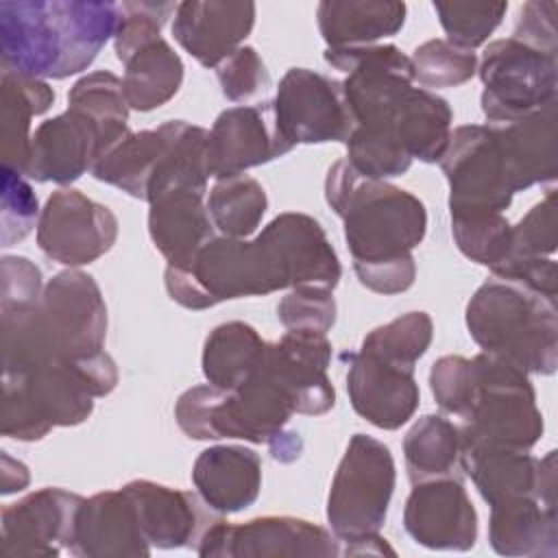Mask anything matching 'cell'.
<instances>
[{"instance_id":"1","label":"cell","mask_w":558,"mask_h":558,"mask_svg":"<svg viewBox=\"0 0 558 558\" xmlns=\"http://www.w3.org/2000/svg\"><path fill=\"white\" fill-rule=\"evenodd\" d=\"M325 61L344 72L342 89L353 116L347 161L368 179H392L412 161H440L453 111L449 102L414 87L410 57L392 44L327 48Z\"/></svg>"},{"instance_id":"39","label":"cell","mask_w":558,"mask_h":558,"mask_svg":"<svg viewBox=\"0 0 558 558\" xmlns=\"http://www.w3.org/2000/svg\"><path fill=\"white\" fill-rule=\"evenodd\" d=\"M412 76L423 89L456 87L471 81L477 72V54L447 39H429L410 57Z\"/></svg>"},{"instance_id":"7","label":"cell","mask_w":558,"mask_h":558,"mask_svg":"<svg viewBox=\"0 0 558 558\" xmlns=\"http://www.w3.org/2000/svg\"><path fill=\"white\" fill-rule=\"evenodd\" d=\"M466 327L475 344L527 375H551L558 366L556 299L493 277L466 303Z\"/></svg>"},{"instance_id":"15","label":"cell","mask_w":558,"mask_h":558,"mask_svg":"<svg viewBox=\"0 0 558 558\" xmlns=\"http://www.w3.org/2000/svg\"><path fill=\"white\" fill-rule=\"evenodd\" d=\"M83 497L65 488H41L2 510L7 558H52L72 549Z\"/></svg>"},{"instance_id":"34","label":"cell","mask_w":558,"mask_h":558,"mask_svg":"<svg viewBox=\"0 0 558 558\" xmlns=\"http://www.w3.org/2000/svg\"><path fill=\"white\" fill-rule=\"evenodd\" d=\"M181 83L183 61L163 37L144 44L124 61L122 89L135 111H153L166 105Z\"/></svg>"},{"instance_id":"5","label":"cell","mask_w":558,"mask_h":558,"mask_svg":"<svg viewBox=\"0 0 558 558\" xmlns=\"http://www.w3.org/2000/svg\"><path fill=\"white\" fill-rule=\"evenodd\" d=\"M2 312V366L20 373L46 362H76L105 351L107 305L92 275L57 272L35 305Z\"/></svg>"},{"instance_id":"33","label":"cell","mask_w":558,"mask_h":558,"mask_svg":"<svg viewBox=\"0 0 558 558\" xmlns=\"http://www.w3.org/2000/svg\"><path fill=\"white\" fill-rule=\"evenodd\" d=\"M403 458L412 484L438 477L462 480L460 427L440 414L421 416L403 438Z\"/></svg>"},{"instance_id":"44","label":"cell","mask_w":558,"mask_h":558,"mask_svg":"<svg viewBox=\"0 0 558 558\" xmlns=\"http://www.w3.org/2000/svg\"><path fill=\"white\" fill-rule=\"evenodd\" d=\"M333 290L301 286L292 288L277 305V316L281 325L292 331H318L327 333L336 323V301Z\"/></svg>"},{"instance_id":"42","label":"cell","mask_w":558,"mask_h":558,"mask_svg":"<svg viewBox=\"0 0 558 558\" xmlns=\"http://www.w3.org/2000/svg\"><path fill=\"white\" fill-rule=\"evenodd\" d=\"M475 362L473 357L462 355H442L432 364L429 371V388L447 414L462 418L475 395Z\"/></svg>"},{"instance_id":"13","label":"cell","mask_w":558,"mask_h":558,"mask_svg":"<svg viewBox=\"0 0 558 558\" xmlns=\"http://www.w3.org/2000/svg\"><path fill=\"white\" fill-rule=\"evenodd\" d=\"M196 554L203 558L266 556H342L333 532L296 517H259L246 523L216 519L203 532Z\"/></svg>"},{"instance_id":"12","label":"cell","mask_w":558,"mask_h":558,"mask_svg":"<svg viewBox=\"0 0 558 558\" xmlns=\"http://www.w3.org/2000/svg\"><path fill=\"white\" fill-rule=\"evenodd\" d=\"M281 135L296 144L347 142L353 131V116L342 81L307 68H290L279 81L272 100Z\"/></svg>"},{"instance_id":"9","label":"cell","mask_w":558,"mask_h":558,"mask_svg":"<svg viewBox=\"0 0 558 558\" xmlns=\"http://www.w3.org/2000/svg\"><path fill=\"white\" fill-rule=\"evenodd\" d=\"M390 449L366 434H353L327 497V521L340 543L379 534L395 490Z\"/></svg>"},{"instance_id":"21","label":"cell","mask_w":558,"mask_h":558,"mask_svg":"<svg viewBox=\"0 0 558 558\" xmlns=\"http://www.w3.org/2000/svg\"><path fill=\"white\" fill-rule=\"evenodd\" d=\"M131 497L142 532L150 547L177 549L198 545L203 532L216 517L196 495L150 480H133L122 486Z\"/></svg>"},{"instance_id":"25","label":"cell","mask_w":558,"mask_h":558,"mask_svg":"<svg viewBox=\"0 0 558 558\" xmlns=\"http://www.w3.org/2000/svg\"><path fill=\"white\" fill-rule=\"evenodd\" d=\"M268 357L294 392L296 414L318 416L333 408L336 390L327 377L331 342L318 331H286L268 342Z\"/></svg>"},{"instance_id":"18","label":"cell","mask_w":558,"mask_h":558,"mask_svg":"<svg viewBox=\"0 0 558 558\" xmlns=\"http://www.w3.org/2000/svg\"><path fill=\"white\" fill-rule=\"evenodd\" d=\"M105 150L107 140L100 126L87 113L68 107L33 131L31 155L22 174L39 183L70 185L87 170L92 172Z\"/></svg>"},{"instance_id":"37","label":"cell","mask_w":558,"mask_h":558,"mask_svg":"<svg viewBox=\"0 0 558 558\" xmlns=\"http://www.w3.org/2000/svg\"><path fill=\"white\" fill-rule=\"evenodd\" d=\"M68 107L87 113L105 133L107 148L120 142L129 133V102L124 98L122 78L109 70H96L81 76L70 94Z\"/></svg>"},{"instance_id":"3","label":"cell","mask_w":558,"mask_h":558,"mask_svg":"<svg viewBox=\"0 0 558 558\" xmlns=\"http://www.w3.org/2000/svg\"><path fill=\"white\" fill-rule=\"evenodd\" d=\"M325 201L342 218L360 283L377 294L405 292L416 277L412 251L427 231L425 205L408 190L360 174L347 159L327 170Z\"/></svg>"},{"instance_id":"31","label":"cell","mask_w":558,"mask_h":558,"mask_svg":"<svg viewBox=\"0 0 558 558\" xmlns=\"http://www.w3.org/2000/svg\"><path fill=\"white\" fill-rule=\"evenodd\" d=\"M168 122L148 131H129L107 148L92 168V177L109 183L133 198L146 201L155 172L168 150Z\"/></svg>"},{"instance_id":"20","label":"cell","mask_w":558,"mask_h":558,"mask_svg":"<svg viewBox=\"0 0 558 558\" xmlns=\"http://www.w3.org/2000/svg\"><path fill=\"white\" fill-rule=\"evenodd\" d=\"M255 24L253 2L185 0L174 9L172 35L201 65L218 68L248 37Z\"/></svg>"},{"instance_id":"2","label":"cell","mask_w":558,"mask_h":558,"mask_svg":"<svg viewBox=\"0 0 558 558\" xmlns=\"http://www.w3.org/2000/svg\"><path fill=\"white\" fill-rule=\"evenodd\" d=\"M340 277V259L320 222L286 211L253 240L216 235L187 266H168L163 283L174 303L201 312L222 301L286 288L333 290Z\"/></svg>"},{"instance_id":"29","label":"cell","mask_w":558,"mask_h":558,"mask_svg":"<svg viewBox=\"0 0 558 558\" xmlns=\"http://www.w3.org/2000/svg\"><path fill=\"white\" fill-rule=\"evenodd\" d=\"M488 541L501 556H558L556 501L530 495L493 504Z\"/></svg>"},{"instance_id":"38","label":"cell","mask_w":558,"mask_h":558,"mask_svg":"<svg viewBox=\"0 0 558 558\" xmlns=\"http://www.w3.org/2000/svg\"><path fill=\"white\" fill-rule=\"evenodd\" d=\"M432 336L434 323L429 314L408 312L368 331L362 340L360 351L405 368H414V364L429 349Z\"/></svg>"},{"instance_id":"47","label":"cell","mask_w":558,"mask_h":558,"mask_svg":"<svg viewBox=\"0 0 558 558\" xmlns=\"http://www.w3.org/2000/svg\"><path fill=\"white\" fill-rule=\"evenodd\" d=\"M0 281V310L35 305L41 299V270L26 257L4 255Z\"/></svg>"},{"instance_id":"19","label":"cell","mask_w":558,"mask_h":558,"mask_svg":"<svg viewBox=\"0 0 558 558\" xmlns=\"http://www.w3.org/2000/svg\"><path fill=\"white\" fill-rule=\"evenodd\" d=\"M347 362V392L353 410L379 429H399L418 408L414 368H405L362 351L342 353Z\"/></svg>"},{"instance_id":"41","label":"cell","mask_w":558,"mask_h":558,"mask_svg":"<svg viewBox=\"0 0 558 558\" xmlns=\"http://www.w3.org/2000/svg\"><path fill=\"white\" fill-rule=\"evenodd\" d=\"M434 11L447 41L473 50L482 46L490 33L501 24L506 2H434Z\"/></svg>"},{"instance_id":"23","label":"cell","mask_w":558,"mask_h":558,"mask_svg":"<svg viewBox=\"0 0 558 558\" xmlns=\"http://www.w3.org/2000/svg\"><path fill=\"white\" fill-rule=\"evenodd\" d=\"M150 543L142 532L131 497L120 490L96 493L83 499L72 541V556L120 558L148 556Z\"/></svg>"},{"instance_id":"28","label":"cell","mask_w":558,"mask_h":558,"mask_svg":"<svg viewBox=\"0 0 558 558\" xmlns=\"http://www.w3.org/2000/svg\"><path fill=\"white\" fill-rule=\"evenodd\" d=\"M504 150L517 192L549 183L558 174L556 102L508 124H490Z\"/></svg>"},{"instance_id":"45","label":"cell","mask_w":558,"mask_h":558,"mask_svg":"<svg viewBox=\"0 0 558 558\" xmlns=\"http://www.w3.org/2000/svg\"><path fill=\"white\" fill-rule=\"evenodd\" d=\"M37 196L24 174L2 166V246L22 242L39 220Z\"/></svg>"},{"instance_id":"4","label":"cell","mask_w":558,"mask_h":558,"mask_svg":"<svg viewBox=\"0 0 558 558\" xmlns=\"http://www.w3.org/2000/svg\"><path fill=\"white\" fill-rule=\"evenodd\" d=\"M120 2L4 0L0 2L2 72L68 78L92 65L120 24Z\"/></svg>"},{"instance_id":"48","label":"cell","mask_w":558,"mask_h":558,"mask_svg":"<svg viewBox=\"0 0 558 558\" xmlns=\"http://www.w3.org/2000/svg\"><path fill=\"white\" fill-rule=\"evenodd\" d=\"M556 11H558V4L554 0L525 2L519 11L512 37L547 54H558Z\"/></svg>"},{"instance_id":"10","label":"cell","mask_w":558,"mask_h":558,"mask_svg":"<svg viewBox=\"0 0 558 558\" xmlns=\"http://www.w3.org/2000/svg\"><path fill=\"white\" fill-rule=\"evenodd\" d=\"M484 85L482 111L493 124H508L556 102V54L536 50L514 37L490 41L477 61Z\"/></svg>"},{"instance_id":"30","label":"cell","mask_w":558,"mask_h":558,"mask_svg":"<svg viewBox=\"0 0 558 558\" xmlns=\"http://www.w3.org/2000/svg\"><path fill=\"white\" fill-rule=\"evenodd\" d=\"M405 4L390 0H323L316 22L327 48L373 46L405 24Z\"/></svg>"},{"instance_id":"27","label":"cell","mask_w":558,"mask_h":558,"mask_svg":"<svg viewBox=\"0 0 558 558\" xmlns=\"http://www.w3.org/2000/svg\"><path fill=\"white\" fill-rule=\"evenodd\" d=\"M214 231L203 190L179 187L148 203V233L168 266H187Z\"/></svg>"},{"instance_id":"35","label":"cell","mask_w":558,"mask_h":558,"mask_svg":"<svg viewBox=\"0 0 558 558\" xmlns=\"http://www.w3.org/2000/svg\"><path fill=\"white\" fill-rule=\"evenodd\" d=\"M266 340L246 323L229 320L209 331L203 344V375L207 384L233 390L262 364Z\"/></svg>"},{"instance_id":"14","label":"cell","mask_w":558,"mask_h":558,"mask_svg":"<svg viewBox=\"0 0 558 558\" xmlns=\"http://www.w3.org/2000/svg\"><path fill=\"white\" fill-rule=\"evenodd\" d=\"M118 240L113 211L78 190L52 192L37 220V244L46 257L70 268L96 262Z\"/></svg>"},{"instance_id":"16","label":"cell","mask_w":558,"mask_h":558,"mask_svg":"<svg viewBox=\"0 0 558 558\" xmlns=\"http://www.w3.org/2000/svg\"><path fill=\"white\" fill-rule=\"evenodd\" d=\"M290 150L292 146L277 126L272 100L229 107L216 118L209 131V177L216 181L238 177Z\"/></svg>"},{"instance_id":"32","label":"cell","mask_w":558,"mask_h":558,"mask_svg":"<svg viewBox=\"0 0 558 558\" xmlns=\"http://www.w3.org/2000/svg\"><path fill=\"white\" fill-rule=\"evenodd\" d=\"M2 105H0V142L2 166L24 172L31 155V120L46 113L54 102L52 87L33 76L2 72Z\"/></svg>"},{"instance_id":"24","label":"cell","mask_w":558,"mask_h":558,"mask_svg":"<svg viewBox=\"0 0 558 558\" xmlns=\"http://www.w3.org/2000/svg\"><path fill=\"white\" fill-rule=\"evenodd\" d=\"M556 244V205L554 190H549L547 196L512 227L510 248L501 264H497L490 272L499 279L521 283L534 292L556 299L558 268L551 257Z\"/></svg>"},{"instance_id":"26","label":"cell","mask_w":558,"mask_h":558,"mask_svg":"<svg viewBox=\"0 0 558 558\" xmlns=\"http://www.w3.org/2000/svg\"><path fill=\"white\" fill-rule=\"evenodd\" d=\"M192 482L209 510L242 512L259 497L262 458L242 445L209 447L194 460Z\"/></svg>"},{"instance_id":"49","label":"cell","mask_w":558,"mask_h":558,"mask_svg":"<svg viewBox=\"0 0 558 558\" xmlns=\"http://www.w3.org/2000/svg\"><path fill=\"white\" fill-rule=\"evenodd\" d=\"M28 480V469L22 462L2 453V495H11L26 488Z\"/></svg>"},{"instance_id":"6","label":"cell","mask_w":558,"mask_h":558,"mask_svg":"<svg viewBox=\"0 0 558 558\" xmlns=\"http://www.w3.org/2000/svg\"><path fill=\"white\" fill-rule=\"evenodd\" d=\"M118 384L116 362L102 351L76 362H46L2 377V436L41 440L52 427L89 418L94 399Z\"/></svg>"},{"instance_id":"11","label":"cell","mask_w":558,"mask_h":558,"mask_svg":"<svg viewBox=\"0 0 558 558\" xmlns=\"http://www.w3.org/2000/svg\"><path fill=\"white\" fill-rule=\"evenodd\" d=\"M438 163L449 183L451 218L504 214L517 194L510 168L490 124H464L451 131Z\"/></svg>"},{"instance_id":"22","label":"cell","mask_w":558,"mask_h":558,"mask_svg":"<svg viewBox=\"0 0 558 558\" xmlns=\"http://www.w3.org/2000/svg\"><path fill=\"white\" fill-rule=\"evenodd\" d=\"M462 464L488 506L530 495L556 501V451L534 458L517 449H477L462 453Z\"/></svg>"},{"instance_id":"40","label":"cell","mask_w":558,"mask_h":558,"mask_svg":"<svg viewBox=\"0 0 558 558\" xmlns=\"http://www.w3.org/2000/svg\"><path fill=\"white\" fill-rule=\"evenodd\" d=\"M451 233L464 257L493 270L510 248L512 225L504 214L460 216L451 218Z\"/></svg>"},{"instance_id":"43","label":"cell","mask_w":558,"mask_h":558,"mask_svg":"<svg viewBox=\"0 0 558 558\" xmlns=\"http://www.w3.org/2000/svg\"><path fill=\"white\" fill-rule=\"evenodd\" d=\"M120 24L113 37L116 57L124 63L137 48L161 37V26L174 15V2H120Z\"/></svg>"},{"instance_id":"8","label":"cell","mask_w":558,"mask_h":558,"mask_svg":"<svg viewBox=\"0 0 558 558\" xmlns=\"http://www.w3.org/2000/svg\"><path fill=\"white\" fill-rule=\"evenodd\" d=\"M475 362V395L462 416V453L477 449L530 451L543 436V414L525 371L480 353Z\"/></svg>"},{"instance_id":"17","label":"cell","mask_w":558,"mask_h":558,"mask_svg":"<svg viewBox=\"0 0 558 558\" xmlns=\"http://www.w3.org/2000/svg\"><path fill=\"white\" fill-rule=\"evenodd\" d=\"M403 508V527L427 549L469 551L477 538V512L460 477L412 484Z\"/></svg>"},{"instance_id":"46","label":"cell","mask_w":558,"mask_h":558,"mask_svg":"<svg viewBox=\"0 0 558 558\" xmlns=\"http://www.w3.org/2000/svg\"><path fill=\"white\" fill-rule=\"evenodd\" d=\"M216 76L227 100L244 102L270 85V74L251 46H240L218 68Z\"/></svg>"},{"instance_id":"36","label":"cell","mask_w":558,"mask_h":558,"mask_svg":"<svg viewBox=\"0 0 558 558\" xmlns=\"http://www.w3.org/2000/svg\"><path fill=\"white\" fill-rule=\"evenodd\" d=\"M268 207L259 181L246 174L218 179L207 196L214 229L225 238H248L257 231Z\"/></svg>"}]
</instances>
